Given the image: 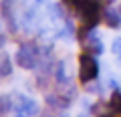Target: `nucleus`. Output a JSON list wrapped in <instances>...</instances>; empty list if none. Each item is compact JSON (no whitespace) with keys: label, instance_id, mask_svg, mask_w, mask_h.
I'll list each match as a JSON object with an SVG mask.
<instances>
[{"label":"nucleus","instance_id":"nucleus-1","mask_svg":"<svg viewBox=\"0 0 121 117\" xmlns=\"http://www.w3.org/2000/svg\"><path fill=\"white\" fill-rule=\"evenodd\" d=\"M40 59H43V55H40V44H36V43H22L18 47V51H16V65L20 69H24V71L36 69Z\"/></svg>","mask_w":121,"mask_h":117},{"label":"nucleus","instance_id":"nucleus-2","mask_svg":"<svg viewBox=\"0 0 121 117\" xmlns=\"http://www.w3.org/2000/svg\"><path fill=\"white\" fill-rule=\"evenodd\" d=\"M99 77V63H97L95 55H91V52H83L79 56V79L81 83H91L95 81Z\"/></svg>","mask_w":121,"mask_h":117},{"label":"nucleus","instance_id":"nucleus-3","mask_svg":"<svg viewBox=\"0 0 121 117\" xmlns=\"http://www.w3.org/2000/svg\"><path fill=\"white\" fill-rule=\"evenodd\" d=\"M14 113L16 117H39L40 105L28 95H14Z\"/></svg>","mask_w":121,"mask_h":117},{"label":"nucleus","instance_id":"nucleus-4","mask_svg":"<svg viewBox=\"0 0 121 117\" xmlns=\"http://www.w3.org/2000/svg\"><path fill=\"white\" fill-rule=\"evenodd\" d=\"M79 14H81V20L85 28H95L97 22L101 20V8L97 0H89L79 8Z\"/></svg>","mask_w":121,"mask_h":117},{"label":"nucleus","instance_id":"nucleus-5","mask_svg":"<svg viewBox=\"0 0 121 117\" xmlns=\"http://www.w3.org/2000/svg\"><path fill=\"white\" fill-rule=\"evenodd\" d=\"M52 79H55V85H56V87L71 85V77H69V65H67V61H56L55 71H52Z\"/></svg>","mask_w":121,"mask_h":117},{"label":"nucleus","instance_id":"nucleus-6","mask_svg":"<svg viewBox=\"0 0 121 117\" xmlns=\"http://www.w3.org/2000/svg\"><path fill=\"white\" fill-rule=\"evenodd\" d=\"M44 103L51 109H55V111H67L69 105H71V101L67 99L63 93H47V95H44Z\"/></svg>","mask_w":121,"mask_h":117},{"label":"nucleus","instance_id":"nucleus-7","mask_svg":"<svg viewBox=\"0 0 121 117\" xmlns=\"http://www.w3.org/2000/svg\"><path fill=\"white\" fill-rule=\"evenodd\" d=\"M103 20H105V24L111 26V28H119L121 26V16H119V12L113 10V8H107L103 12Z\"/></svg>","mask_w":121,"mask_h":117},{"label":"nucleus","instance_id":"nucleus-8","mask_svg":"<svg viewBox=\"0 0 121 117\" xmlns=\"http://www.w3.org/2000/svg\"><path fill=\"white\" fill-rule=\"evenodd\" d=\"M109 111L111 113H115V115H121V91H113L111 93V97H109Z\"/></svg>","mask_w":121,"mask_h":117},{"label":"nucleus","instance_id":"nucleus-9","mask_svg":"<svg viewBox=\"0 0 121 117\" xmlns=\"http://www.w3.org/2000/svg\"><path fill=\"white\" fill-rule=\"evenodd\" d=\"M12 75V59L8 55H0V77L6 79Z\"/></svg>","mask_w":121,"mask_h":117},{"label":"nucleus","instance_id":"nucleus-10","mask_svg":"<svg viewBox=\"0 0 121 117\" xmlns=\"http://www.w3.org/2000/svg\"><path fill=\"white\" fill-rule=\"evenodd\" d=\"M14 109V99L10 95H0V117H4Z\"/></svg>","mask_w":121,"mask_h":117},{"label":"nucleus","instance_id":"nucleus-11","mask_svg":"<svg viewBox=\"0 0 121 117\" xmlns=\"http://www.w3.org/2000/svg\"><path fill=\"white\" fill-rule=\"evenodd\" d=\"M89 109H91V113H95V115H105V109H109V105H105V101L103 99H99L97 103H93V105H89Z\"/></svg>","mask_w":121,"mask_h":117},{"label":"nucleus","instance_id":"nucleus-12","mask_svg":"<svg viewBox=\"0 0 121 117\" xmlns=\"http://www.w3.org/2000/svg\"><path fill=\"white\" fill-rule=\"evenodd\" d=\"M111 51H113V55H115V56H119V59H121V36L113 39V43H111Z\"/></svg>","mask_w":121,"mask_h":117},{"label":"nucleus","instance_id":"nucleus-13","mask_svg":"<svg viewBox=\"0 0 121 117\" xmlns=\"http://www.w3.org/2000/svg\"><path fill=\"white\" fill-rule=\"evenodd\" d=\"M4 44H6V36H4V35H2V32H0V48L4 47Z\"/></svg>","mask_w":121,"mask_h":117},{"label":"nucleus","instance_id":"nucleus-14","mask_svg":"<svg viewBox=\"0 0 121 117\" xmlns=\"http://www.w3.org/2000/svg\"><path fill=\"white\" fill-rule=\"evenodd\" d=\"M55 117H69V113H65V111H56Z\"/></svg>","mask_w":121,"mask_h":117},{"label":"nucleus","instance_id":"nucleus-15","mask_svg":"<svg viewBox=\"0 0 121 117\" xmlns=\"http://www.w3.org/2000/svg\"><path fill=\"white\" fill-rule=\"evenodd\" d=\"M101 117H117L115 113H105V115H101Z\"/></svg>","mask_w":121,"mask_h":117},{"label":"nucleus","instance_id":"nucleus-16","mask_svg":"<svg viewBox=\"0 0 121 117\" xmlns=\"http://www.w3.org/2000/svg\"><path fill=\"white\" fill-rule=\"evenodd\" d=\"M77 117H91V115H89V113H79Z\"/></svg>","mask_w":121,"mask_h":117}]
</instances>
